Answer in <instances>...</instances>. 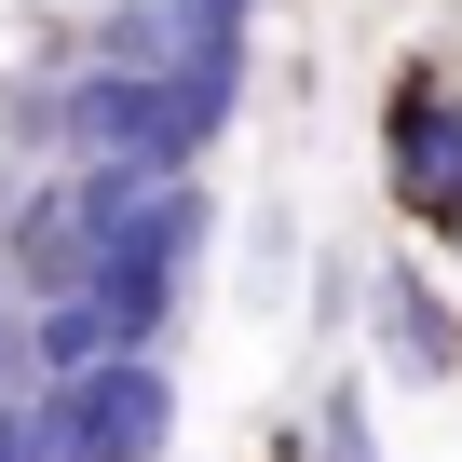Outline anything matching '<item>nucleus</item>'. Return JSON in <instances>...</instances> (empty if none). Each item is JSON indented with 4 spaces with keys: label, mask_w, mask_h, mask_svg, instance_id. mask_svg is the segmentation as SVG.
Segmentation results:
<instances>
[{
    "label": "nucleus",
    "mask_w": 462,
    "mask_h": 462,
    "mask_svg": "<svg viewBox=\"0 0 462 462\" xmlns=\"http://www.w3.org/2000/svg\"><path fill=\"white\" fill-rule=\"evenodd\" d=\"M0 462H55V435H42V394H0Z\"/></svg>",
    "instance_id": "1a4fd4ad"
},
{
    "label": "nucleus",
    "mask_w": 462,
    "mask_h": 462,
    "mask_svg": "<svg viewBox=\"0 0 462 462\" xmlns=\"http://www.w3.org/2000/svg\"><path fill=\"white\" fill-rule=\"evenodd\" d=\"M204 231H217L204 177H136V190L109 204V245H96L82 286L109 300V340H123V354H163V340H177V300H190Z\"/></svg>",
    "instance_id": "f03ea898"
},
{
    "label": "nucleus",
    "mask_w": 462,
    "mask_h": 462,
    "mask_svg": "<svg viewBox=\"0 0 462 462\" xmlns=\"http://www.w3.org/2000/svg\"><path fill=\"white\" fill-rule=\"evenodd\" d=\"M0 367H14V300H0Z\"/></svg>",
    "instance_id": "9d476101"
},
{
    "label": "nucleus",
    "mask_w": 462,
    "mask_h": 462,
    "mask_svg": "<svg viewBox=\"0 0 462 462\" xmlns=\"http://www.w3.org/2000/svg\"><path fill=\"white\" fill-rule=\"evenodd\" d=\"M123 190H136L123 163H55V150H42V177L0 204V273H14L28 300H42V286H82L96 245H109V204H123Z\"/></svg>",
    "instance_id": "20e7f679"
},
{
    "label": "nucleus",
    "mask_w": 462,
    "mask_h": 462,
    "mask_svg": "<svg viewBox=\"0 0 462 462\" xmlns=\"http://www.w3.org/2000/svg\"><path fill=\"white\" fill-rule=\"evenodd\" d=\"M313 462H381V408H367V381H327V408H313Z\"/></svg>",
    "instance_id": "6e6552de"
},
{
    "label": "nucleus",
    "mask_w": 462,
    "mask_h": 462,
    "mask_svg": "<svg viewBox=\"0 0 462 462\" xmlns=\"http://www.w3.org/2000/svg\"><path fill=\"white\" fill-rule=\"evenodd\" d=\"M381 163H394V204H408V231H448V245H462V96H448L435 69H408V82H394Z\"/></svg>",
    "instance_id": "39448f33"
},
{
    "label": "nucleus",
    "mask_w": 462,
    "mask_h": 462,
    "mask_svg": "<svg viewBox=\"0 0 462 462\" xmlns=\"http://www.w3.org/2000/svg\"><path fill=\"white\" fill-rule=\"evenodd\" d=\"M231 109H245V69H123V55H69L42 96V150L55 163H123V177H190Z\"/></svg>",
    "instance_id": "f257e3e1"
},
{
    "label": "nucleus",
    "mask_w": 462,
    "mask_h": 462,
    "mask_svg": "<svg viewBox=\"0 0 462 462\" xmlns=\"http://www.w3.org/2000/svg\"><path fill=\"white\" fill-rule=\"evenodd\" d=\"M96 354H123V340H109V300H96V286H42V300L14 313V367H28V394H42V381H82Z\"/></svg>",
    "instance_id": "0eeeda50"
},
{
    "label": "nucleus",
    "mask_w": 462,
    "mask_h": 462,
    "mask_svg": "<svg viewBox=\"0 0 462 462\" xmlns=\"http://www.w3.org/2000/svg\"><path fill=\"white\" fill-rule=\"evenodd\" d=\"M367 327H381V367H394V381H448V367H462V327H448V300H435L408 259H381Z\"/></svg>",
    "instance_id": "423d86ee"
},
{
    "label": "nucleus",
    "mask_w": 462,
    "mask_h": 462,
    "mask_svg": "<svg viewBox=\"0 0 462 462\" xmlns=\"http://www.w3.org/2000/svg\"><path fill=\"white\" fill-rule=\"evenodd\" d=\"M55 462H163L177 448V367L163 354H96L82 381H42Z\"/></svg>",
    "instance_id": "7ed1b4c3"
}]
</instances>
